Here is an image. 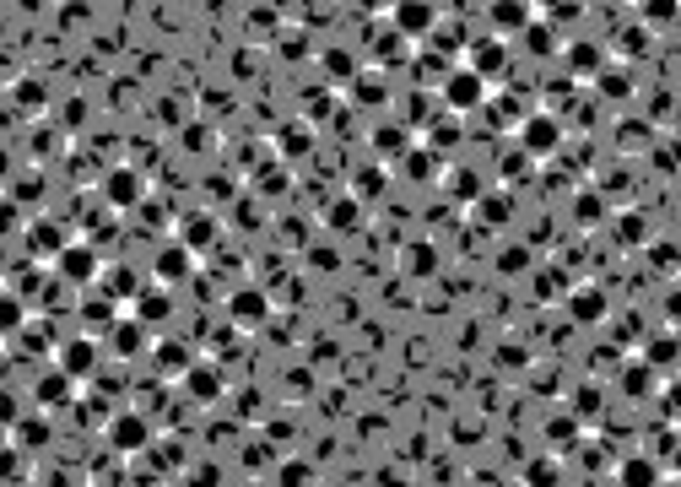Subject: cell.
<instances>
[{"label": "cell", "instance_id": "obj_10", "mask_svg": "<svg viewBox=\"0 0 681 487\" xmlns=\"http://www.w3.org/2000/svg\"><path fill=\"white\" fill-rule=\"evenodd\" d=\"M22 244H28L33 260H49V266H55L60 249L71 244V233H65V222H55V217H38V222H28V228H22Z\"/></svg>", "mask_w": 681, "mask_h": 487}, {"label": "cell", "instance_id": "obj_1", "mask_svg": "<svg viewBox=\"0 0 681 487\" xmlns=\"http://www.w3.org/2000/svg\"><path fill=\"white\" fill-rule=\"evenodd\" d=\"M438 98H444L449 114H482L487 98H492V82L476 76L471 65H449V76L438 82Z\"/></svg>", "mask_w": 681, "mask_h": 487}, {"label": "cell", "instance_id": "obj_36", "mask_svg": "<svg viewBox=\"0 0 681 487\" xmlns=\"http://www.w3.org/2000/svg\"><path fill=\"white\" fill-rule=\"evenodd\" d=\"M546 439H552V444H573V439H579V428L557 417V423H546Z\"/></svg>", "mask_w": 681, "mask_h": 487}, {"label": "cell", "instance_id": "obj_20", "mask_svg": "<svg viewBox=\"0 0 681 487\" xmlns=\"http://www.w3.org/2000/svg\"><path fill=\"white\" fill-rule=\"evenodd\" d=\"M109 347L119 352V358H141L152 341H146V325H141V320H125V314H119L114 331H109Z\"/></svg>", "mask_w": 681, "mask_h": 487}, {"label": "cell", "instance_id": "obj_4", "mask_svg": "<svg viewBox=\"0 0 681 487\" xmlns=\"http://www.w3.org/2000/svg\"><path fill=\"white\" fill-rule=\"evenodd\" d=\"M103 439H109L114 455H146L152 450V423H146V412H109Z\"/></svg>", "mask_w": 681, "mask_h": 487}, {"label": "cell", "instance_id": "obj_27", "mask_svg": "<svg viewBox=\"0 0 681 487\" xmlns=\"http://www.w3.org/2000/svg\"><path fill=\"white\" fill-rule=\"evenodd\" d=\"M676 352H681V341L676 336H660V341H649V347H644V363L649 368H671Z\"/></svg>", "mask_w": 681, "mask_h": 487}, {"label": "cell", "instance_id": "obj_31", "mask_svg": "<svg viewBox=\"0 0 681 487\" xmlns=\"http://www.w3.org/2000/svg\"><path fill=\"white\" fill-rule=\"evenodd\" d=\"M654 374H660V368H649V363H633V368H627V396H638V390H644V396H649V390H654Z\"/></svg>", "mask_w": 681, "mask_h": 487}, {"label": "cell", "instance_id": "obj_30", "mask_svg": "<svg viewBox=\"0 0 681 487\" xmlns=\"http://www.w3.org/2000/svg\"><path fill=\"white\" fill-rule=\"evenodd\" d=\"M681 0H644V22L649 28H665V22H676Z\"/></svg>", "mask_w": 681, "mask_h": 487}, {"label": "cell", "instance_id": "obj_43", "mask_svg": "<svg viewBox=\"0 0 681 487\" xmlns=\"http://www.w3.org/2000/svg\"><path fill=\"white\" fill-rule=\"evenodd\" d=\"M660 487H676V482H660Z\"/></svg>", "mask_w": 681, "mask_h": 487}, {"label": "cell", "instance_id": "obj_15", "mask_svg": "<svg viewBox=\"0 0 681 487\" xmlns=\"http://www.w3.org/2000/svg\"><path fill=\"white\" fill-rule=\"evenodd\" d=\"M33 396H38V406H44V412H60V406H71V396H76V379L60 374V368H49V374H38Z\"/></svg>", "mask_w": 681, "mask_h": 487}, {"label": "cell", "instance_id": "obj_8", "mask_svg": "<svg viewBox=\"0 0 681 487\" xmlns=\"http://www.w3.org/2000/svg\"><path fill=\"white\" fill-rule=\"evenodd\" d=\"M390 28L400 38H433L438 33V6H433V0H395Z\"/></svg>", "mask_w": 681, "mask_h": 487}, {"label": "cell", "instance_id": "obj_21", "mask_svg": "<svg viewBox=\"0 0 681 487\" xmlns=\"http://www.w3.org/2000/svg\"><path fill=\"white\" fill-rule=\"evenodd\" d=\"M471 212H476L482 228H509V222H514V195L492 190V195H482V201H471Z\"/></svg>", "mask_w": 681, "mask_h": 487}, {"label": "cell", "instance_id": "obj_38", "mask_svg": "<svg viewBox=\"0 0 681 487\" xmlns=\"http://www.w3.org/2000/svg\"><path fill=\"white\" fill-rule=\"evenodd\" d=\"M17 439H22V444H44V439H49V428H44V423H22V428H17Z\"/></svg>", "mask_w": 681, "mask_h": 487}, {"label": "cell", "instance_id": "obj_34", "mask_svg": "<svg viewBox=\"0 0 681 487\" xmlns=\"http://www.w3.org/2000/svg\"><path fill=\"white\" fill-rule=\"evenodd\" d=\"M406 130H400V125H390V130H379V136H373V147H379V152H400V147H406Z\"/></svg>", "mask_w": 681, "mask_h": 487}, {"label": "cell", "instance_id": "obj_42", "mask_svg": "<svg viewBox=\"0 0 681 487\" xmlns=\"http://www.w3.org/2000/svg\"><path fill=\"white\" fill-rule=\"evenodd\" d=\"M665 309H671V320H681V287H676L671 298H665Z\"/></svg>", "mask_w": 681, "mask_h": 487}, {"label": "cell", "instance_id": "obj_22", "mask_svg": "<svg viewBox=\"0 0 681 487\" xmlns=\"http://www.w3.org/2000/svg\"><path fill=\"white\" fill-rule=\"evenodd\" d=\"M17 331H28V298L11 293V287H0V341L17 336Z\"/></svg>", "mask_w": 681, "mask_h": 487}, {"label": "cell", "instance_id": "obj_29", "mask_svg": "<svg viewBox=\"0 0 681 487\" xmlns=\"http://www.w3.org/2000/svg\"><path fill=\"white\" fill-rule=\"evenodd\" d=\"M622 71H627V65H611V71H600V76H595L606 98H627V92H633V76H622Z\"/></svg>", "mask_w": 681, "mask_h": 487}, {"label": "cell", "instance_id": "obj_14", "mask_svg": "<svg viewBox=\"0 0 681 487\" xmlns=\"http://www.w3.org/2000/svg\"><path fill=\"white\" fill-rule=\"evenodd\" d=\"M660 482H665V471H660V460H654V455L633 450V455L617 460V487H660Z\"/></svg>", "mask_w": 681, "mask_h": 487}, {"label": "cell", "instance_id": "obj_23", "mask_svg": "<svg viewBox=\"0 0 681 487\" xmlns=\"http://www.w3.org/2000/svg\"><path fill=\"white\" fill-rule=\"evenodd\" d=\"M563 65H568L573 76H600L606 55H600V44H568V49H563Z\"/></svg>", "mask_w": 681, "mask_h": 487}, {"label": "cell", "instance_id": "obj_25", "mask_svg": "<svg viewBox=\"0 0 681 487\" xmlns=\"http://www.w3.org/2000/svg\"><path fill=\"white\" fill-rule=\"evenodd\" d=\"M276 147H282V163H298V157L314 147V130L309 125H287L282 136H276Z\"/></svg>", "mask_w": 681, "mask_h": 487}, {"label": "cell", "instance_id": "obj_19", "mask_svg": "<svg viewBox=\"0 0 681 487\" xmlns=\"http://www.w3.org/2000/svg\"><path fill=\"white\" fill-rule=\"evenodd\" d=\"M487 17H492V33H498V38L525 33L530 22H536V17H530V6H525V0H492V11H487Z\"/></svg>", "mask_w": 681, "mask_h": 487}, {"label": "cell", "instance_id": "obj_39", "mask_svg": "<svg viewBox=\"0 0 681 487\" xmlns=\"http://www.w3.org/2000/svg\"><path fill=\"white\" fill-rule=\"evenodd\" d=\"M190 482H195V487H222V477H217V466H211V471H206V466H200V471H195V477H190Z\"/></svg>", "mask_w": 681, "mask_h": 487}, {"label": "cell", "instance_id": "obj_41", "mask_svg": "<svg viewBox=\"0 0 681 487\" xmlns=\"http://www.w3.org/2000/svg\"><path fill=\"white\" fill-rule=\"evenodd\" d=\"M17 98H28V103H44V87H33V82H22V87H17Z\"/></svg>", "mask_w": 681, "mask_h": 487}, {"label": "cell", "instance_id": "obj_40", "mask_svg": "<svg viewBox=\"0 0 681 487\" xmlns=\"http://www.w3.org/2000/svg\"><path fill=\"white\" fill-rule=\"evenodd\" d=\"M665 412H671L676 423H681V385H671V390H665Z\"/></svg>", "mask_w": 681, "mask_h": 487}, {"label": "cell", "instance_id": "obj_11", "mask_svg": "<svg viewBox=\"0 0 681 487\" xmlns=\"http://www.w3.org/2000/svg\"><path fill=\"white\" fill-rule=\"evenodd\" d=\"M195 266H200L195 249H184L179 239H168L163 249H157V260H152V276L163 287H179V282H190V276H195Z\"/></svg>", "mask_w": 681, "mask_h": 487}, {"label": "cell", "instance_id": "obj_2", "mask_svg": "<svg viewBox=\"0 0 681 487\" xmlns=\"http://www.w3.org/2000/svg\"><path fill=\"white\" fill-rule=\"evenodd\" d=\"M514 147L525 157H552L563 147V120H557L552 109H530L525 120L514 125Z\"/></svg>", "mask_w": 681, "mask_h": 487}, {"label": "cell", "instance_id": "obj_33", "mask_svg": "<svg viewBox=\"0 0 681 487\" xmlns=\"http://www.w3.org/2000/svg\"><path fill=\"white\" fill-rule=\"evenodd\" d=\"M546 28H552V22H530L525 38H530V49H536V55H557V44H552V33H546Z\"/></svg>", "mask_w": 681, "mask_h": 487}, {"label": "cell", "instance_id": "obj_24", "mask_svg": "<svg viewBox=\"0 0 681 487\" xmlns=\"http://www.w3.org/2000/svg\"><path fill=\"white\" fill-rule=\"evenodd\" d=\"M152 352H157V363H163L173 379H184V374H190V363H195V352L184 347V341H157Z\"/></svg>", "mask_w": 681, "mask_h": 487}, {"label": "cell", "instance_id": "obj_16", "mask_svg": "<svg viewBox=\"0 0 681 487\" xmlns=\"http://www.w3.org/2000/svg\"><path fill=\"white\" fill-rule=\"evenodd\" d=\"M98 282H103L98 293L109 298V304H125V309L136 304V293H141V287H146V282H141V276L130 271V266H125V271H119V266H103V276H98Z\"/></svg>", "mask_w": 681, "mask_h": 487}, {"label": "cell", "instance_id": "obj_6", "mask_svg": "<svg viewBox=\"0 0 681 487\" xmlns=\"http://www.w3.org/2000/svg\"><path fill=\"white\" fill-rule=\"evenodd\" d=\"M460 65H471L476 76H487V82H498L503 71H509V38H498V33H482V38H471L465 44V60Z\"/></svg>", "mask_w": 681, "mask_h": 487}, {"label": "cell", "instance_id": "obj_32", "mask_svg": "<svg viewBox=\"0 0 681 487\" xmlns=\"http://www.w3.org/2000/svg\"><path fill=\"white\" fill-rule=\"evenodd\" d=\"M352 201H357V195H341V206H330V212H325L330 228H357V206Z\"/></svg>", "mask_w": 681, "mask_h": 487}, {"label": "cell", "instance_id": "obj_3", "mask_svg": "<svg viewBox=\"0 0 681 487\" xmlns=\"http://www.w3.org/2000/svg\"><path fill=\"white\" fill-rule=\"evenodd\" d=\"M98 363H103V341L98 336H65L60 347H55V368L60 374H71L76 385H87L92 374H98Z\"/></svg>", "mask_w": 681, "mask_h": 487}, {"label": "cell", "instance_id": "obj_9", "mask_svg": "<svg viewBox=\"0 0 681 487\" xmlns=\"http://www.w3.org/2000/svg\"><path fill=\"white\" fill-rule=\"evenodd\" d=\"M227 320L233 325H244V331H255V325H265L271 320V293H265V287H233V293H227Z\"/></svg>", "mask_w": 681, "mask_h": 487}, {"label": "cell", "instance_id": "obj_28", "mask_svg": "<svg viewBox=\"0 0 681 487\" xmlns=\"http://www.w3.org/2000/svg\"><path fill=\"white\" fill-rule=\"evenodd\" d=\"M276 482H282V487H314V466H309V460H282Z\"/></svg>", "mask_w": 681, "mask_h": 487}, {"label": "cell", "instance_id": "obj_18", "mask_svg": "<svg viewBox=\"0 0 681 487\" xmlns=\"http://www.w3.org/2000/svg\"><path fill=\"white\" fill-rule=\"evenodd\" d=\"M184 390H190V401L211 406L222 396V368L217 363H190V374H184Z\"/></svg>", "mask_w": 681, "mask_h": 487}, {"label": "cell", "instance_id": "obj_37", "mask_svg": "<svg viewBox=\"0 0 681 487\" xmlns=\"http://www.w3.org/2000/svg\"><path fill=\"white\" fill-rule=\"evenodd\" d=\"M546 17H563V22H573V17H579V0H546Z\"/></svg>", "mask_w": 681, "mask_h": 487}, {"label": "cell", "instance_id": "obj_12", "mask_svg": "<svg viewBox=\"0 0 681 487\" xmlns=\"http://www.w3.org/2000/svg\"><path fill=\"white\" fill-rule=\"evenodd\" d=\"M130 320H141L146 331H152V325H168L173 320V293L163 282H146L136 293V304H130Z\"/></svg>", "mask_w": 681, "mask_h": 487}, {"label": "cell", "instance_id": "obj_13", "mask_svg": "<svg viewBox=\"0 0 681 487\" xmlns=\"http://www.w3.org/2000/svg\"><path fill=\"white\" fill-rule=\"evenodd\" d=\"M606 293H600L595 282H579V287H568V320L573 325H600L606 320Z\"/></svg>", "mask_w": 681, "mask_h": 487}, {"label": "cell", "instance_id": "obj_35", "mask_svg": "<svg viewBox=\"0 0 681 487\" xmlns=\"http://www.w3.org/2000/svg\"><path fill=\"white\" fill-rule=\"evenodd\" d=\"M325 65H330V76H336V82H352V76H357V60L352 55H325Z\"/></svg>", "mask_w": 681, "mask_h": 487}, {"label": "cell", "instance_id": "obj_5", "mask_svg": "<svg viewBox=\"0 0 681 487\" xmlns=\"http://www.w3.org/2000/svg\"><path fill=\"white\" fill-rule=\"evenodd\" d=\"M55 276L65 287H92L103 276V260H98V249L92 244H82V239H71L60 249V260H55Z\"/></svg>", "mask_w": 681, "mask_h": 487}, {"label": "cell", "instance_id": "obj_26", "mask_svg": "<svg viewBox=\"0 0 681 487\" xmlns=\"http://www.w3.org/2000/svg\"><path fill=\"white\" fill-rule=\"evenodd\" d=\"M525 482L530 487H557V482H563V466H557L552 455H541V460H530V466H525Z\"/></svg>", "mask_w": 681, "mask_h": 487}, {"label": "cell", "instance_id": "obj_7", "mask_svg": "<svg viewBox=\"0 0 681 487\" xmlns=\"http://www.w3.org/2000/svg\"><path fill=\"white\" fill-rule=\"evenodd\" d=\"M103 201H109L114 212H136V206L146 201V179H141V168L114 163L109 174H103Z\"/></svg>", "mask_w": 681, "mask_h": 487}, {"label": "cell", "instance_id": "obj_17", "mask_svg": "<svg viewBox=\"0 0 681 487\" xmlns=\"http://www.w3.org/2000/svg\"><path fill=\"white\" fill-rule=\"evenodd\" d=\"M217 217H206V212H190L179 222V244L184 249H195V255H206V249H217Z\"/></svg>", "mask_w": 681, "mask_h": 487}]
</instances>
